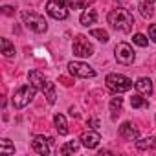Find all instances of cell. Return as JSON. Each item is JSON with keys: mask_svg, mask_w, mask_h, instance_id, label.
<instances>
[{"mask_svg": "<svg viewBox=\"0 0 156 156\" xmlns=\"http://www.w3.org/2000/svg\"><path fill=\"white\" fill-rule=\"evenodd\" d=\"M108 22L114 30H119L123 33H129L134 26V17L125 8H116L108 13Z\"/></svg>", "mask_w": 156, "mask_h": 156, "instance_id": "6da1fadb", "label": "cell"}, {"mask_svg": "<svg viewBox=\"0 0 156 156\" xmlns=\"http://www.w3.org/2000/svg\"><path fill=\"white\" fill-rule=\"evenodd\" d=\"M28 77H30V81L33 83L35 88H39L42 94H46L48 103L53 105L55 103V87H53V83L48 79V77H44V73H41L39 70H31L28 73Z\"/></svg>", "mask_w": 156, "mask_h": 156, "instance_id": "7a4b0ae2", "label": "cell"}, {"mask_svg": "<svg viewBox=\"0 0 156 156\" xmlns=\"http://www.w3.org/2000/svg\"><path fill=\"white\" fill-rule=\"evenodd\" d=\"M33 98H35V87L33 85H22L15 94H13V107L17 108V110H20V108H24V107H28L31 101H33Z\"/></svg>", "mask_w": 156, "mask_h": 156, "instance_id": "3957f363", "label": "cell"}, {"mask_svg": "<svg viewBox=\"0 0 156 156\" xmlns=\"http://www.w3.org/2000/svg\"><path fill=\"white\" fill-rule=\"evenodd\" d=\"M105 83L116 94H121V92H127V90L132 88V81L129 79V77L121 75V73H108L107 79H105Z\"/></svg>", "mask_w": 156, "mask_h": 156, "instance_id": "277c9868", "label": "cell"}, {"mask_svg": "<svg viewBox=\"0 0 156 156\" xmlns=\"http://www.w3.org/2000/svg\"><path fill=\"white\" fill-rule=\"evenodd\" d=\"M22 20H24V24H26L31 31H35V33H44V31L48 30V22L44 20V17H41V15L35 13V11L24 9V11H22Z\"/></svg>", "mask_w": 156, "mask_h": 156, "instance_id": "5b68a950", "label": "cell"}, {"mask_svg": "<svg viewBox=\"0 0 156 156\" xmlns=\"http://www.w3.org/2000/svg\"><path fill=\"white\" fill-rule=\"evenodd\" d=\"M92 53H94L92 42L85 35H77L75 41H73V55H77V57H90Z\"/></svg>", "mask_w": 156, "mask_h": 156, "instance_id": "8992f818", "label": "cell"}, {"mask_svg": "<svg viewBox=\"0 0 156 156\" xmlns=\"http://www.w3.org/2000/svg\"><path fill=\"white\" fill-rule=\"evenodd\" d=\"M116 61L119 62V64H125V66H129V64H132L134 62V50H132V46L130 44H127V42H119L118 46H116Z\"/></svg>", "mask_w": 156, "mask_h": 156, "instance_id": "52a82bcc", "label": "cell"}, {"mask_svg": "<svg viewBox=\"0 0 156 156\" xmlns=\"http://www.w3.org/2000/svg\"><path fill=\"white\" fill-rule=\"evenodd\" d=\"M68 70L72 75H77V77H83V79H88V77H96V70L85 62H79V61H72L68 64Z\"/></svg>", "mask_w": 156, "mask_h": 156, "instance_id": "ba28073f", "label": "cell"}, {"mask_svg": "<svg viewBox=\"0 0 156 156\" xmlns=\"http://www.w3.org/2000/svg\"><path fill=\"white\" fill-rule=\"evenodd\" d=\"M46 11L55 20H64L68 17V11L64 8V0H50V2L46 4Z\"/></svg>", "mask_w": 156, "mask_h": 156, "instance_id": "9c48e42d", "label": "cell"}, {"mask_svg": "<svg viewBox=\"0 0 156 156\" xmlns=\"http://www.w3.org/2000/svg\"><path fill=\"white\" fill-rule=\"evenodd\" d=\"M50 145H53V138H44V136H35V140L31 141V147L37 154H50L51 149Z\"/></svg>", "mask_w": 156, "mask_h": 156, "instance_id": "30bf717a", "label": "cell"}, {"mask_svg": "<svg viewBox=\"0 0 156 156\" xmlns=\"http://www.w3.org/2000/svg\"><path fill=\"white\" fill-rule=\"evenodd\" d=\"M99 141H101V136H99V132H96V130H85V132L81 134V143H83L87 149H96V147L99 145Z\"/></svg>", "mask_w": 156, "mask_h": 156, "instance_id": "8fae6325", "label": "cell"}, {"mask_svg": "<svg viewBox=\"0 0 156 156\" xmlns=\"http://www.w3.org/2000/svg\"><path fill=\"white\" fill-rule=\"evenodd\" d=\"M138 134H140L138 127H136L134 123H130V121H125V123L119 127V136H123V138H125V140H129V141L136 140V138H138Z\"/></svg>", "mask_w": 156, "mask_h": 156, "instance_id": "7c38bea8", "label": "cell"}, {"mask_svg": "<svg viewBox=\"0 0 156 156\" xmlns=\"http://www.w3.org/2000/svg\"><path fill=\"white\" fill-rule=\"evenodd\" d=\"M136 90L140 94H143V96H151L152 94V81L149 77H140L136 81Z\"/></svg>", "mask_w": 156, "mask_h": 156, "instance_id": "4fadbf2b", "label": "cell"}, {"mask_svg": "<svg viewBox=\"0 0 156 156\" xmlns=\"http://www.w3.org/2000/svg\"><path fill=\"white\" fill-rule=\"evenodd\" d=\"M53 123H55V129H57V132H59L61 136H66V134H68V123H66V119H64L62 114H55Z\"/></svg>", "mask_w": 156, "mask_h": 156, "instance_id": "5bb4252c", "label": "cell"}, {"mask_svg": "<svg viewBox=\"0 0 156 156\" xmlns=\"http://www.w3.org/2000/svg\"><path fill=\"white\" fill-rule=\"evenodd\" d=\"M96 20H98L96 9H85V13L81 15V24H83V26H90V24H94Z\"/></svg>", "mask_w": 156, "mask_h": 156, "instance_id": "9a60e30c", "label": "cell"}, {"mask_svg": "<svg viewBox=\"0 0 156 156\" xmlns=\"http://www.w3.org/2000/svg\"><path fill=\"white\" fill-rule=\"evenodd\" d=\"M121 107H123V98H112V101H110V112H112V119H116L118 116H119V112H121Z\"/></svg>", "mask_w": 156, "mask_h": 156, "instance_id": "2e32d148", "label": "cell"}, {"mask_svg": "<svg viewBox=\"0 0 156 156\" xmlns=\"http://www.w3.org/2000/svg\"><path fill=\"white\" fill-rule=\"evenodd\" d=\"M77 149H79V141H75V140H72V141H66L62 147H61V154H73V152H77Z\"/></svg>", "mask_w": 156, "mask_h": 156, "instance_id": "e0dca14e", "label": "cell"}, {"mask_svg": "<svg viewBox=\"0 0 156 156\" xmlns=\"http://www.w3.org/2000/svg\"><path fill=\"white\" fill-rule=\"evenodd\" d=\"M0 46H2V53H4V57H13L15 55V46L9 42V39H2L0 41Z\"/></svg>", "mask_w": 156, "mask_h": 156, "instance_id": "ac0fdd59", "label": "cell"}, {"mask_svg": "<svg viewBox=\"0 0 156 156\" xmlns=\"http://www.w3.org/2000/svg\"><path fill=\"white\" fill-rule=\"evenodd\" d=\"M0 152H2V154H13L15 152V147L11 145V140L4 138L2 141H0Z\"/></svg>", "mask_w": 156, "mask_h": 156, "instance_id": "d6986e66", "label": "cell"}, {"mask_svg": "<svg viewBox=\"0 0 156 156\" xmlns=\"http://www.w3.org/2000/svg\"><path fill=\"white\" fill-rule=\"evenodd\" d=\"M140 13L145 17V19H151L152 15H154V11H152V6H151V2H147V0H145V2H141L140 4Z\"/></svg>", "mask_w": 156, "mask_h": 156, "instance_id": "ffe728a7", "label": "cell"}, {"mask_svg": "<svg viewBox=\"0 0 156 156\" xmlns=\"http://www.w3.org/2000/svg\"><path fill=\"white\" fill-rule=\"evenodd\" d=\"M90 35L92 37H96L98 41H101V42H108V33L105 31V30H92L90 31Z\"/></svg>", "mask_w": 156, "mask_h": 156, "instance_id": "44dd1931", "label": "cell"}, {"mask_svg": "<svg viewBox=\"0 0 156 156\" xmlns=\"http://www.w3.org/2000/svg\"><path fill=\"white\" fill-rule=\"evenodd\" d=\"M132 42L138 44V46H141V48H145V46L149 44V41H147V37H145L143 33H136V35L132 37Z\"/></svg>", "mask_w": 156, "mask_h": 156, "instance_id": "7402d4cb", "label": "cell"}, {"mask_svg": "<svg viewBox=\"0 0 156 156\" xmlns=\"http://www.w3.org/2000/svg\"><path fill=\"white\" fill-rule=\"evenodd\" d=\"M130 105L134 108H141V107H147V101L141 98V96H132L130 98Z\"/></svg>", "mask_w": 156, "mask_h": 156, "instance_id": "603a6c76", "label": "cell"}, {"mask_svg": "<svg viewBox=\"0 0 156 156\" xmlns=\"http://www.w3.org/2000/svg\"><path fill=\"white\" fill-rule=\"evenodd\" d=\"M152 140H154V138H143V140L136 141V147H138L140 151H145V149L152 147Z\"/></svg>", "mask_w": 156, "mask_h": 156, "instance_id": "cb8c5ba5", "label": "cell"}, {"mask_svg": "<svg viewBox=\"0 0 156 156\" xmlns=\"http://www.w3.org/2000/svg\"><path fill=\"white\" fill-rule=\"evenodd\" d=\"M68 6L70 9H81L85 8V0H68Z\"/></svg>", "mask_w": 156, "mask_h": 156, "instance_id": "d4e9b609", "label": "cell"}, {"mask_svg": "<svg viewBox=\"0 0 156 156\" xmlns=\"http://www.w3.org/2000/svg\"><path fill=\"white\" fill-rule=\"evenodd\" d=\"M59 83H61L62 87H72V85H73V81H72V79H68V77H64V75H61V77H59Z\"/></svg>", "mask_w": 156, "mask_h": 156, "instance_id": "484cf974", "label": "cell"}, {"mask_svg": "<svg viewBox=\"0 0 156 156\" xmlns=\"http://www.w3.org/2000/svg\"><path fill=\"white\" fill-rule=\"evenodd\" d=\"M149 37L156 42V24H151L149 26Z\"/></svg>", "mask_w": 156, "mask_h": 156, "instance_id": "4316f807", "label": "cell"}, {"mask_svg": "<svg viewBox=\"0 0 156 156\" xmlns=\"http://www.w3.org/2000/svg\"><path fill=\"white\" fill-rule=\"evenodd\" d=\"M2 11H4V15H13V13H15V9H13L11 6H4Z\"/></svg>", "mask_w": 156, "mask_h": 156, "instance_id": "83f0119b", "label": "cell"}, {"mask_svg": "<svg viewBox=\"0 0 156 156\" xmlns=\"http://www.w3.org/2000/svg\"><path fill=\"white\" fill-rule=\"evenodd\" d=\"M88 125H90V127H98V125H99V121H98L96 118H90V119H88Z\"/></svg>", "mask_w": 156, "mask_h": 156, "instance_id": "f1b7e54d", "label": "cell"}, {"mask_svg": "<svg viewBox=\"0 0 156 156\" xmlns=\"http://www.w3.org/2000/svg\"><path fill=\"white\" fill-rule=\"evenodd\" d=\"M92 2H94V0H85V8H88V6H90Z\"/></svg>", "mask_w": 156, "mask_h": 156, "instance_id": "f546056e", "label": "cell"}, {"mask_svg": "<svg viewBox=\"0 0 156 156\" xmlns=\"http://www.w3.org/2000/svg\"><path fill=\"white\" fill-rule=\"evenodd\" d=\"M152 147H156V138H154V140H152Z\"/></svg>", "mask_w": 156, "mask_h": 156, "instance_id": "4dcf8cb0", "label": "cell"}, {"mask_svg": "<svg viewBox=\"0 0 156 156\" xmlns=\"http://www.w3.org/2000/svg\"><path fill=\"white\" fill-rule=\"evenodd\" d=\"M147 2H154V0H147Z\"/></svg>", "mask_w": 156, "mask_h": 156, "instance_id": "1f68e13d", "label": "cell"}]
</instances>
